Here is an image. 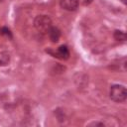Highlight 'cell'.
<instances>
[{"label":"cell","instance_id":"52a82bcc","mask_svg":"<svg viewBox=\"0 0 127 127\" xmlns=\"http://www.w3.org/2000/svg\"><path fill=\"white\" fill-rule=\"evenodd\" d=\"M113 37L116 41H120V42H124L126 41V35L123 31H120V30H116L114 31L113 33Z\"/></svg>","mask_w":127,"mask_h":127},{"label":"cell","instance_id":"30bf717a","mask_svg":"<svg viewBox=\"0 0 127 127\" xmlns=\"http://www.w3.org/2000/svg\"><path fill=\"white\" fill-rule=\"evenodd\" d=\"M120 1H121L123 4H126V2H127V0H120Z\"/></svg>","mask_w":127,"mask_h":127},{"label":"cell","instance_id":"3957f363","mask_svg":"<svg viewBox=\"0 0 127 127\" xmlns=\"http://www.w3.org/2000/svg\"><path fill=\"white\" fill-rule=\"evenodd\" d=\"M60 5L64 10L74 11L78 6V0H61Z\"/></svg>","mask_w":127,"mask_h":127},{"label":"cell","instance_id":"8992f818","mask_svg":"<svg viewBox=\"0 0 127 127\" xmlns=\"http://www.w3.org/2000/svg\"><path fill=\"white\" fill-rule=\"evenodd\" d=\"M10 61V56L7 52H0V65H6Z\"/></svg>","mask_w":127,"mask_h":127},{"label":"cell","instance_id":"5b68a950","mask_svg":"<svg viewBox=\"0 0 127 127\" xmlns=\"http://www.w3.org/2000/svg\"><path fill=\"white\" fill-rule=\"evenodd\" d=\"M48 34H49L50 40H51L53 43H57V42L60 40V38H61V31H60L58 28L53 27V26H52L51 29L49 30Z\"/></svg>","mask_w":127,"mask_h":127},{"label":"cell","instance_id":"ba28073f","mask_svg":"<svg viewBox=\"0 0 127 127\" xmlns=\"http://www.w3.org/2000/svg\"><path fill=\"white\" fill-rule=\"evenodd\" d=\"M1 33H2L3 35L7 36V37H10V38L12 37V36H11V33H10V30H9V29H7V28H3Z\"/></svg>","mask_w":127,"mask_h":127},{"label":"cell","instance_id":"7a4b0ae2","mask_svg":"<svg viewBox=\"0 0 127 127\" xmlns=\"http://www.w3.org/2000/svg\"><path fill=\"white\" fill-rule=\"evenodd\" d=\"M127 97L126 88L123 85L115 84L110 88V98L115 102H124Z\"/></svg>","mask_w":127,"mask_h":127},{"label":"cell","instance_id":"9c48e42d","mask_svg":"<svg viewBox=\"0 0 127 127\" xmlns=\"http://www.w3.org/2000/svg\"><path fill=\"white\" fill-rule=\"evenodd\" d=\"M93 0H85V4H89V3H91Z\"/></svg>","mask_w":127,"mask_h":127},{"label":"cell","instance_id":"6da1fadb","mask_svg":"<svg viewBox=\"0 0 127 127\" xmlns=\"http://www.w3.org/2000/svg\"><path fill=\"white\" fill-rule=\"evenodd\" d=\"M35 28L41 33H48L52 27V20L46 15H39L34 20Z\"/></svg>","mask_w":127,"mask_h":127},{"label":"cell","instance_id":"277c9868","mask_svg":"<svg viewBox=\"0 0 127 127\" xmlns=\"http://www.w3.org/2000/svg\"><path fill=\"white\" fill-rule=\"evenodd\" d=\"M68 56H69V51L66 46H61L60 48H58L57 52H55V54H54V57L60 58L62 60L67 59Z\"/></svg>","mask_w":127,"mask_h":127}]
</instances>
